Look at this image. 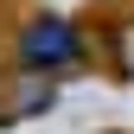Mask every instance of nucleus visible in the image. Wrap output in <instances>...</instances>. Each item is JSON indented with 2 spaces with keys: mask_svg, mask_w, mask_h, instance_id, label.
Wrapping results in <instances>:
<instances>
[{
  "mask_svg": "<svg viewBox=\"0 0 134 134\" xmlns=\"http://www.w3.org/2000/svg\"><path fill=\"white\" fill-rule=\"evenodd\" d=\"M70 51H77V38H70L64 19H32V32H26V64H70Z\"/></svg>",
  "mask_w": 134,
  "mask_h": 134,
  "instance_id": "obj_1",
  "label": "nucleus"
}]
</instances>
